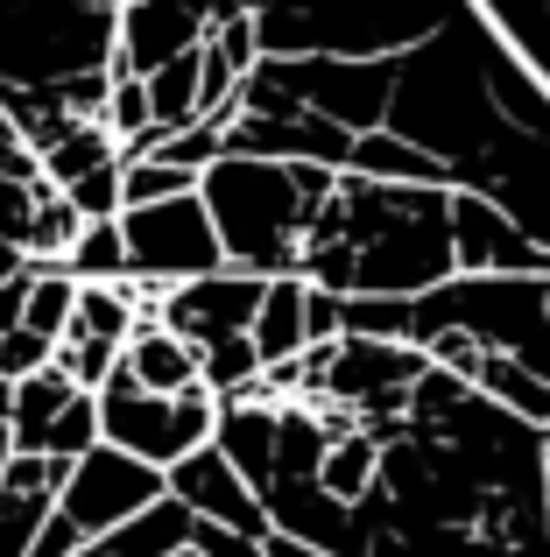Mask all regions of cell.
<instances>
[{
    "label": "cell",
    "mask_w": 550,
    "mask_h": 557,
    "mask_svg": "<svg viewBox=\"0 0 550 557\" xmlns=\"http://www.w3.org/2000/svg\"><path fill=\"white\" fill-rule=\"evenodd\" d=\"M121 374L135 381V388H155V395H177L198 381V346H184L170 325H155V318H135V332L121 339Z\"/></svg>",
    "instance_id": "cell-5"
},
{
    "label": "cell",
    "mask_w": 550,
    "mask_h": 557,
    "mask_svg": "<svg viewBox=\"0 0 550 557\" xmlns=\"http://www.w3.org/2000/svg\"><path fill=\"white\" fill-rule=\"evenodd\" d=\"M121 247H127V275L135 283H191V275L226 269V247L212 233V212L198 190H177V198L155 205H121Z\"/></svg>",
    "instance_id": "cell-3"
},
{
    "label": "cell",
    "mask_w": 550,
    "mask_h": 557,
    "mask_svg": "<svg viewBox=\"0 0 550 557\" xmlns=\"http://www.w3.org/2000/svg\"><path fill=\"white\" fill-rule=\"evenodd\" d=\"M64 332H85V339H113V346H121L127 332H135V297H127V283H78Z\"/></svg>",
    "instance_id": "cell-9"
},
{
    "label": "cell",
    "mask_w": 550,
    "mask_h": 557,
    "mask_svg": "<svg viewBox=\"0 0 550 557\" xmlns=\"http://www.w3.org/2000/svg\"><path fill=\"white\" fill-rule=\"evenodd\" d=\"M85 219L71 212V198L57 184H36V212H28V233H22V255L28 261H64V247L78 240Z\"/></svg>",
    "instance_id": "cell-11"
},
{
    "label": "cell",
    "mask_w": 550,
    "mask_h": 557,
    "mask_svg": "<svg viewBox=\"0 0 550 557\" xmlns=\"http://www.w3.org/2000/svg\"><path fill=\"white\" fill-rule=\"evenodd\" d=\"M71 297H78V283H71L57 261H28L22 325H28V332H42V339H64V325H71Z\"/></svg>",
    "instance_id": "cell-10"
},
{
    "label": "cell",
    "mask_w": 550,
    "mask_h": 557,
    "mask_svg": "<svg viewBox=\"0 0 550 557\" xmlns=\"http://www.w3.org/2000/svg\"><path fill=\"white\" fill-rule=\"evenodd\" d=\"M92 403H99V445L155 466V473L205 445L212 417H220V395H212L205 381H191V388H177V395H155V388H135V381L121 374V360H113V374L92 388Z\"/></svg>",
    "instance_id": "cell-2"
},
{
    "label": "cell",
    "mask_w": 550,
    "mask_h": 557,
    "mask_svg": "<svg viewBox=\"0 0 550 557\" xmlns=\"http://www.w3.org/2000/svg\"><path fill=\"white\" fill-rule=\"evenodd\" d=\"M0 177H36V149H28V141L14 135L8 107H0Z\"/></svg>",
    "instance_id": "cell-20"
},
{
    "label": "cell",
    "mask_w": 550,
    "mask_h": 557,
    "mask_svg": "<svg viewBox=\"0 0 550 557\" xmlns=\"http://www.w3.org/2000/svg\"><path fill=\"white\" fill-rule=\"evenodd\" d=\"M262 283L268 275H248V269H212V275H191V283H170L163 304H155V325H170L184 346H212L226 332H248Z\"/></svg>",
    "instance_id": "cell-4"
},
{
    "label": "cell",
    "mask_w": 550,
    "mask_h": 557,
    "mask_svg": "<svg viewBox=\"0 0 550 557\" xmlns=\"http://www.w3.org/2000/svg\"><path fill=\"white\" fill-rule=\"evenodd\" d=\"M50 354H57V339H42V332H28V325L0 332V381H22V374L50 368Z\"/></svg>",
    "instance_id": "cell-17"
},
{
    "label": "cell",
    "mask_w": 550,
    "mask_h": 557,
    "mask_svg": "<svg viewBox=\"0 0 550 557\" xmlns=\"http://www.w3.org/2000/svg\"><path fill=\"white\" fill-rule=\"evenodd\" d=\"M22 297H28V269H14L8 283H0V332L22 325Z\"/></svg>",
    "instance_id": "cell-21"
},
{
    "label": "cell",
    "mask_w": 550,
    "mask_h": 557,
    "mask_svg": "<svg viewBox=\"0 0 550 557\" xmlns=\"http://www.w3.org/2000/svg\"><path fill=\"white\" fill-rule=\"evenodd\" d=\"M99 163H121V141H113L99 121H78V127H64V135L36 156V177L64 190L71 177H85V170H99Z\"/></svg>",
    "instance_id": "cell-7"
},
{
    "label": "cell",
    "mask_w": 550,
    "mask_h": 557,
    "mask_svg": "<svg viewBox=\"0 0 550 557\" xmlns=\"http://www.w3.org/2000/svg\"><path fill=\"white\" fill-rule=\"evenodd\" d=\"M57 269L71 275V283H127V247H121V226L113 219H85L78 240L64 247V261Z\"/></svg>",
    "instance_id": "cell-8"
},
{
    "label": "cell",
    "mask_w": 550,
    "mask_h": 557,
    "mask_svg": "<svg viewBox=\"0 0 550 557\" xmlns=\"http://www.w3.org/2000/svg\"><path fill=\"white\" fill-rule=\"evenodd\" d=\"M36 184H42V177H0V240H8V247H22V233H28Z\"/></svg>",
    "instance_id": "cell-18"
},
{
    "label": "cell",
    "mask_w": 550,
    "mask_h": 557,
    "mask_svg": "<svg viewBox=\"0 0 550 557\" xmlns=\"http://www.w3.org/2000/svg\"><path fill=\"white\" fill-rule=\"evenodd\" d=\"M248 339H254V360H262V368L303 354V283H297V275H268V283H262V304H254Z\"/></svg>",
    "instance_id": "cell-6"
},
{
    "label": "cell",
    "mask_w": 550,
    "mask_h": 557,
    "mask_svg": "<svg viewBox=\"0 0 550 557\" xmlns=\"http://www.w3.org/2000/svg\"><path fill=\"white\" fill-rule=\"evenodd\" d=\"M64 557H550V417L339 332L220 395L155 502Z\"/></svg>",
    "instance_id": "cell-1"
},
{
    "label": "cell",
    "mask_w": 550,
    "mask_h": 557,
    "mask_svg": "<svg viewBox=\"0 0 550 557\" xmlns=\"http://www.w3.org/2000/svg\"><path fill=\"white\" fill-rule=\"evenodd\" d=\"M177 190H198V177L163 163V156H127L121 163V205H155V198H177Z\"/></svg>",
    "instance_id": "cell-14"
},
{
    "label": "cell",
    "mask_w": 550,
    "mask_h": 557,
    "mask_svg": "<svg viewBox=\"0 0 550 557\" xmlns=\"http://www.w3.org/2000/svg\"><path fill=\"white\" fill-rule=\"evenodd\" d=\"M317 339H339V297L303 283V346H317Z\"/></svg>",
    "instance_id": "cell-19"
},
{
    "label": "cell",
    "mask_w": 550,
    "mask_h": 557,
    "mask_svg": "<svg viewBox=\"0 0 550 557\" xmlns=\"http://www.w3.org/2000/svg\"><path fill=\"white\" fill-rule=\"evenodd\" d=\"M64 198H71L78 219H121V163H99V170H85V177H71Z\"/></svg>",
    "instance_id": "cell-16"
},
{
    "label": "cell",
    "mask_w": 550,
    "mask_h": 557,
    "mask_svg": "<svg viewBox=\"0 0 550 557\" xmlns=\"http://www.w3.org/2000/svg\"><path fill=\"white\" fill-rule=\"evenodd\" d=\"M99 127H107L113 141H135L149 121V85L141 78H107V107H99Z\"/></svg>",
    "instance_id": "cell-15"
},
{
    "label": "cell",
    "mask_w": 550,
    "mask_h": 557,
    "mask_svg": "<svg viewBox=\"0 0 550 557\" xmlns=\"http://www.w3.org/2000/svg\"><path fill=\"white\" fill-rule=\"evenodd\" d=\"M99 445V403L92 388H71V403L57 409V423L42 431V459H78V451Z\"/></svg>",
    "instance_id": "cell-13"
},
{
    "label": "cell",
    "mask_w": 550,
    "mask_h": 557,
    "mask_svg": "<svg viewBox=\"0 0 550 557\" xmlns=\"http://www.w3.org/2000/svg\"><path fill=\"white\" fill-rule=\"evenodd\" d=\"M254 374H262V360H254V339H248V332H226V339L198 346V381H205L212 395H234V388H248Z\"/></svg>",
    "instance_id": "cell-12"
}]
</instances>
